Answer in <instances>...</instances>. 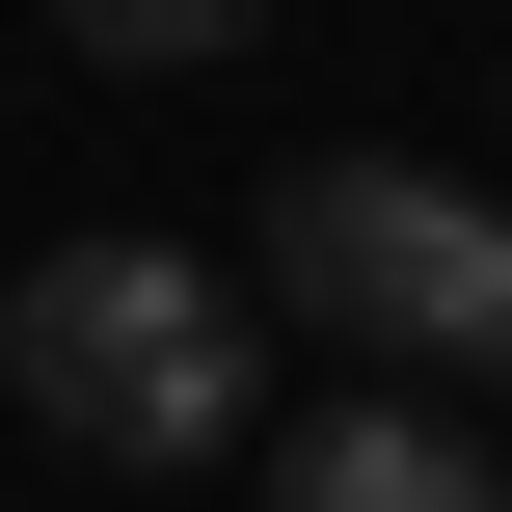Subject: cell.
I'll return each instance as SVG.
<instances>
[{
	"mask_svg": "<svg viewBox=\"0 0 512 512\" xmlns=\"http://www.w3.org/2000/svg\"><path fill=\"white\" fill-rule=\"evenodd\" d=\"M0 405L54 432V459H108V486H162V459H216L243 432V297L189 270V243H27L0 270Z\"/></svg>",
	"mask_w": 512,
	"mask_h": 512,
	"instance_id": "6da1fadb",
	"label": "cell"
},
{
	"mask_svg": "<svg viewBox=\"0 0 512 512\" xmlns=\"http://www.w3.org/2000/svg\"><path fill=\"white\" fill-rule=\"evenodd\" d=\"M270 297L351 378H512V189H459V162H297L270 189Z\"/></svg>",
	"mask_w": 512,
	"mask_h": 512,
	"instance_id": "7a4b0ae2",
	"label": "cell"
},
{
	"mask_svg": "<svg viewBox=\"0 0 512 512\" xmlns=\"http://www.w3.org/2000/svg\"><path fill=\"white\" fill-rule=\"evenodd\" d=\"M270 512H512V459L432 405V378H351V405L270 432Z\"/></svg>",
	"mask_w": 512,
	"mask_h": 512,
	"instance_id": "3957f363",
	"label": "cell"
},
{
	"mask_svg": "<svg viewBox=\"0 0 512 512\" xmlns=\"http://www.w3.org/2000/svg\"><path fill=\"white\" fill-rule=\"evenodd\" d=\"M54 27H81V54H108V81H189V54H243V27H270V0H54Z\"/></svg>",
	"mask_w": 512,
	"mask_h": 512,
	"instance_id": "277c9868",
	"label": "cell"
}]
</instances>
